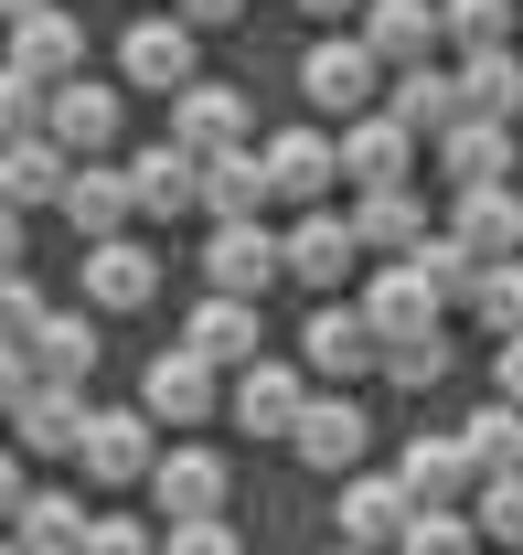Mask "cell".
<instances>
[{
  "label": "cell",
  "instance_id": "48",
  "mask_svg": "<svg viewBox=\"0 0 523 555\" xmlns=\"http://www.w3.org/2000/svg\"><path fill=\"white\" fill-rule=\"evenodd\" d=\"M0 555H33V545H22V534H11V545H0Z\"/></svg>",
  "mask_w": 523,
  "mask_h": 555
},
{
  "label": "cell",
  "instance_id": "28",
  "mask_svg": "<svg viewBox=\"0 0 523 555\" xmlns=\"http://www.w3.org/2000/svg\"><path fill=\"white\" fill-rule=\"evenodd\" d=\"M385 107H395V118H406L417 139H449L459 118H470V96H459V75H438V65H395Z\"/></svg>",
  "mask_w": 523,
  "mask_h": 555
},
{
  "label": "cell",
  "instance_id": "9",
  "mask_svg": "<svg viewBox=\"0 0 523 555\" xmlns=\"http://www.w3.org/2000/svg\"><path fill=\"white\" fill-rule=\"evenodd\" d=\"M86 235V246H107V235H129L139 224V182H129V160H75V182H65V204H54Z\"/></svg>",
  "mask_w": 523,
  "mask_h": 555
},
{
  "label": "cell",
  "instance_id": "26",
  "mask_svg": "<svg viewBox=\"0 0 523 555\" xmlns=\"http://www.w3.org/2000/svg\"><path fill=\"white\" fill-rule=\"evenodd\" d=\"M11 65L54 75V86H65V75H86V22H75L65 0H54V11H22V22H11Z\"/></svg>",
  "mask_w": 523,
  "mask_h": 555
},
{
  "label": "cell",
  "instance_id": "23",
  "mask_svg": "<svg viewBox=\"0 0 523 555\" xmlns=\"http://www.w3.org/2000/svg\"><path fill=\"white\" fill-rule=\"evenodd\" d=\"M171 139L203 150V160H214V150H246V96H235V86H214V75H193V86L171 96Z\"/></svg>",
  "mask_w": 523,
  "mask_h": 555
},
{
  "label": "cell",
  "instance_id": "46",
  "mask_svg": "<svg viewBox=\"0 0 523 555\" xmlns=\"http://www.w3.org/2000/svg\"><path fill=\"white\" fill-rule=\"evenodd\" d=\"M299 11H310V22H353L363 0H299Z\"/></svg>",
  "mask_w": 523,
  "mask_h": 555
},
{
  "label": "cell",
  "instance_id": "31",
  "mask_svg": "<svg viewBox=\"0 0 523 555\" xmlns=\"http://www.w3.org/2000/svg\"><path fill=\"white\" fill-rule=\"evenodd\" d=\"M459 96H470V118H523V54L513 43H470L459 54Z\"/></svg>",
  "mask_w": 523,
  "mask_h": 555
},
{
  "label": "cell",
  "instance_id": "36",
  "mask_svg": "<svg viewBox=\"0 0 523 555\" xmlns=\"http://www.w3.org/2000/svg\"><path fill=\"white\" fill-rule=\"evenodd\" d=\"M0 129H11V139L54 129V75H33V65H0Z\"/></svg>",
  "mask_w": 523,
  "mask_h": 555
},
{
  "label": "cell",
  "instance_id": "37",
  "mask_svg": "<svg viewBox=\"0 0 523 555\" xmlns=\"http://www.w3.org/2000/svg\"><path fill=\"white\" fill-rule=\"evenodd\" d=\"M449 332H417V343H385V385H406V396H428V385H449Z\"/></svg>",
  "mask_w": 523,
  "mask_h": 555
},
{
  "label": "cell",
  "instance_id": "22",
  "mask_svg": "<svg viewBox=\"0 0 523 555\" xmlns=\"http://www.w3.org/2000/svg\"><path fill=\"white\" fill-rule=\"evenodd\" d=\"M267 171H278V204H331L342 139H331V129H278V139H267Z\"/></svg>",
  "mask_w": 523,
  "mask_h": 555
},
{
  "label": "cell",
  "instance_id": "19",
  "mask_svg": "<svg viewBox=\"0 0 523 555\" xmlns=\"http://www.w3.org/2000/svg\"><path fill=\"white\" fill-rule=\"evenodd\" d=\"M449 235L470 246V257H523V193L513 182H459Z\"/></svg>",
  "mask_w": 523,
  "mask_h": 555
},
{
  "label": "cell",
  "instance_id": "6",
  "mask_svg": "<svg viewBox=\"0 0 523 555\" xmlns=\"http://www.w3.org/2000/svg\"><path fill=\"white\" fill-rule=\"evenodd\" d=\"M299 363L331 374V385L385 374V332H374V310H363V299H321V310H310V332H299Z\"/></svg>",
  "mask_w": 523,
  "mask_h": 555
},
{
  "label": "cell",
  "instance_id": "1",
  "mask_svg": "<svg viewBox=\"0 0 523 555\" xmlns=\"http://www.w3.org/2000/svg\"><path fill=\"white\" fill-rule=\"evenodd\" d=\"M385 86H395V65L363 43V33H321V43L299 54V96H310V107H331V118L385 107Z\"/></svg>",
  "mask_w": 523,
  "mask_h": 555
},
{
  "label": "cell",
  "instance_id": "40",
  "mask_svg": "<svg viewBox=\"0 0 523 555\" xmlns=\"http://www.w3.org/2000/svg\"><path fill=\"white\" fill-rule=\"evenodd\" d=\"M513 22H523L513 0H449V43L459 54H470V43H513Z\"/></svg>",
  "mask_w": 523,
  "mask_h": 555
},
{
  "label": "cell",
  "instance_id": "38",
  "mask_svg": "<svg viewBox=\"0 0 523 555\" xmlns=\"http://www.w3.org/2000/svg\"><path fill=\"white\" fill-rule=\"evenodd\" d=\"M33 352H43V374H75V385H86V374H97V321H86V310H54Z\"/></svg>",
  "mask_w": 523,
  "mask_h": 555
},
{
  "label": "cell",
  "instance_id": "14",
  "mask_svg": "<svg viewBox=\"0 0 523 555\" xmlns=\"http://www.w3.org/2000/svg\"><path fill=\"white\" fill-rule=\"evenodd\" d=\"M161 299V257L139 246V235H107V246H86V310H107V321H129Z\"/></svg>",
  "mask_w": 523,
  "mask_h": 555
},
{
  "label": "cell",
  "instance_id": "25",
  "mask_svg": "<svg viewBox=\"0 0 523 555\" xmlns=\"http://www.w3.org/2000/svg\"><path fill=\"white\" fill-rule=\"evenodd\" d=\"M182 343L214 352V363H257V352H267V321H257V299H246V288H214L193 321H182Z\"/></svg>",
  "mask_w": 523,
  "mask_h": 555
},
{
  "label": "cell",
  "instance_id": "27",
  "mask_svg": "<svg viewBox=\"0 0 523 555\" xmlns=\"http://www.w3.org/2000/svg\"><path fill=\"white\" fill-rule=\"evenodd\" d=\"M395 470H406V491H417V502H470V491H481L470 438H428V427L406 438V460H395Z\"/></svg>",
  "mask_w": 523,
  "mask_h": 555
},
{
  "label": "cell",
  "instance_id": "47",
  "mask_svg": "<svg viewBox=\"0 0 523 555\" xmlns=\"http://www.w3.org/2000/svg\"><path fill=\"white\" fill-rule=\"evenodd\" d=\"M0 11H11V22H22V11H54V0H0Z\"/></svg>",
  "mask_w": 523,
  "mask_h": 555
},
{
  "label": "cell",
  "instance_id": "7",
  "mask_svg": "<svg viewBox=\"0 0 523 555\" xmlns=\"http://www.w3.org/2000/svg\"><path fill=\"white\" fill-rule=\"evenodd\" d=\"M406 524H417V491L406 470H342V513H331V534L342 545H406Z\"/></svg>",
  "mask_w": 523,
  "mask_h": 555
},
{
  "label": "cell",
  "instance_id": "16",
  "mask_svg": "<svg viewBox=\"0 0 523 555\" xmlns=\"http://www.w3.org/2000/svg\"><path fill=\"white\" fill-rule=\"evenodd\" d=\"M129 182H139V214L150 224H182V214H203V150L150 139V150H129Z\"/></svg>",
  "mask_w": 523,
  "mask_h": 555
},
{
  "label": "cell",
  "instance_id": "20",
  "mask_svg": "<svg viewBox=\"0 0 523 555\" xmlns=\"http://www.w3.org/2000/svg\"><path fill=\"white\" fill-rule=\"evenodd\" d=\"M363 43L385 65H428L449 43V0H363Z\"/></svg>",
  "mask_w": 523,
  "mask_h": 555
},
{
  "label": "cell",
  "instance_id": "10",
  "mask_svg": "<svg viewBox=\"0 0 523 555\" xmlns=\"http://www.w3.org/2000/svg\"><path fill=\"white\" fill-rule=\"evenodd\" d=\"M363 257H374V246H363V224H353V214L299 204V224H289V278H310V288H342Z\"/></svg>",
  "mask_w": 523,
  "mask_h": 555
},
{
  "label": "cell",
  "instance_id": "29",
  "mask_svg": "<svg viewBox=\"0 0 523 555\" xmlns=\"http://www.w3.org/2000/svg\"><path fill=\"white\" fill-rule=\"evenodd\" d=\"M438 171L459 182H513V118H459L449 139H438Z\"/></svg>",
  "mask_w": 523,
  "mask_h": 555
},
{
  "label": "cell",
  "instance_id": "17",
  "mask_svg": "<svg viewBox=\"0 0 523 555\" xmlns=\"http://www.w3.org/2000/svg\"><path fill=\"white\" fill-rule=\"evenodd\" d=\"M86 416H97V406H86V385H75V374H43V385L11 406V427H22L33 460H75V449H86Z\"/></svg>",
  "mask_w": 523,
  "mask_h": 555
},
{
  "label": "cell",
  "instance_id": "21",
  "mask_svg": "<svg viewBox=\"0 0 523 555\" xmlns=\"http://www.w3.org/2000/svg\"><path fill=\"white\" fill-rule=\"evenodd\" d=\"M65 182H75V150H65L54 129H33V139H11V150H0V204L43 214V204H65Z\"/></svg>",
  "mask_w": 523,
  "mask_h": 555
},
{
  "label": "cell",
  "instance_id": "30",
  "mask_svg": "<svg viewBox=\"0 0 523 555\" xmlns=\"http://www.w3.org/2000/svg\"><path fill=\"white\" fill-rule=\"evenodd\" d=\"M353 224H363L374 257H417V246H428V204H417V182H374V193L353 204Z\"/></svg>",
  "mask_w": 523,
  "mask_h": 555
},
{
  "label": "cell",
  "instance_id": "34",
  "mask_svg": "<svg viewBox=\"0 0 523 555\" xmlns=\"http://www.w3.org/2000/svg\"><path fill=\"white\" fill-rule=\"evenodd\" d=\"M470 310H481V332H492V343H502V332H523V257H481Z\"/></svg>",
  "mask_w": 523,
  "mask_h": 555
},
{
  "label": "cell",
  "instance_id": "33",
  "mask_svg": "<svg viewBox=\"0 0 523 555\" xmlns=\"http://www.w3.org/2000/svg\"><path fill=\"white\" fill-rule=\"evenodd\" d=\"M481 513H459V502H417V524H406V545L395 555H481Z\"/></svg>",
  "mask_w": 523,
  "mask_h": 555
},
{
  "label": "cell",
  "instance_id": "24",
  "mask_svg": "<svg viewBox=\"0 0 523 555\" xmlns=\"http://www.w3.org/2000/svg\"><path fill=\"white\" fill-rule=\"evenodd\" d=\"M267 204H278V171H267V150H257V139L203 160V214H214V224H235V214H267Z\"/></svg>",
  "mask_w": 523,
  "mask_h": 555
},
{
  "label": "cell",
  "instance_id": "39",
  "mask_svg": "<svg viewBox=\"0 0 523 555\" xmlns=\"http://www.w3.org/2000/svg\"><path fill=\"white\" fill-rule=\"evenodd\" d=\"M470 513H481V534H492V545H513V555H523V470H481Z\"/></svg>",
  "mask_w": 523,
  "mask_h": 555
},
{
  "label": "cell",
  "instance_id": "11",
  "mask_svg": "<svg viewBox=\"0 0 523 555\" xmlns=\"http://www.w3.org/2000/svg\"><path fill=\"white\" fill-rule=\"evenodd\" d=\"M363 310H374V332H385V343H417V332H438L449 288L417 268V257H385V278H363Z\"/></svg>",
  "mask_w": 523,
  "mask_h": 555
},
{
  "label": "cell",
  "instance_id": "3",
  "mask_svg": "<svg viewBox=\"0 0 523 555\" xmlns=\"http://www.w3.org/2000/svg\"><path fill=\"white\" fill-rule=\"evenodd\" d=\"M139 406L161 416V427H203V416L225 406V363L193 343H171V352H150L139 363Z\"/></svg>",
  "mask_w": 523,
  "mask_h": 555
},
{
  "label": "cell",
  "instance_id": "35",
  "mask_svg": "<svg viewBox=\"0 0 523 555\" xmlns=\"http://www.w3.org/2000/svg\"><path fill=\"white\" fill-rule=\"evenodd\" d=\"M459 438H470V460H481V470H523V406H513V396H492Z\"/></svg>",
  "mask_w": 523,
  "mask_h": 555
},
{
  "label": "cell",
  "instance_id": "42",
  "mask_svg": "<svg viewBox=\"0 0 523 555\" xmlns=\"http://www.w3.org/2000/svg\"><path fill=\"white\" fill-rule=\"evenodd\" d=\"M86 555H161V524H139V513H97V524H86Z\"/></svg>",
  "mask_w": 523,
  "mask_h": 555
},
{
  "label": "cell",
  "instance_id": "18",
  "mask_svg": "<svg viewBox=\"0 0 523 555\" xmlns=\"http://www.w3.org/2000/svg\"><path fill=\"white\" fill-rule=\"evenodd\" d=\"M363 449H374V427H363V406L331 385V396H310V416H299V438H289V460H310V470H363Z\"/></svg>",
  "mask_w": 523,
  "mask_h": 555
},
{
  "label": "cell",
  "instance_id": "44",
  "mask_svg": "<svg viewBox=\"0 0 523 555\" xmlns=\"http://www.w3.org/2000/svg\"><path fill=\"white\" fill-rule=\"evenodd\" d=\"M492 396H513V406H523V332H502V352H492Z\"/></svg>",
  "mask_w": 523,
  "mask_h": 555
},
{
  "label": "cell",
  "instance_id": "41",
  "mask_svg": "<svg viewBox=\"0 0 523 555\" xmlns=\"http://www.w3.org/2000/svg\"><path fill=\"white\" fill-rule=\"evenodd\" d=\"M161 555H246V534L225 513H193V524H161Z\"/></svg>",
  "mask_w": 523,
  "mask_h": 555
},
{
  "label": "cell",
  "instance_id": "12",
  "mask_svg": "<svg viewBox=\"0 0 523 555\" xmlns=\"http://www.w3.org/2000/svg\"><path fill=\"white\" fill-rule=\"evenodd\" d=\"M118 129H129V96H118L107 75H65V86H54V139H65L75 160H107Z\"/></svg>",
  "mask_w": 523,
  "mask_h": 555
},
{
  "label": "cell",
  "instance_id": "43",
  "mask_svg": "<svg viewBox=\"0 0 523 555\" xmlns=\"http://www.w3.org/2000/svg\"><path fill=\"white\" fill-rule=\"evenodd\" d=\"M43 321H54V310H43V288L11 268V278H0V332H11V343H43Z\"/></svg>",
  "mask_w": 523,
  "mask_h": 555
},
{
  "label": "cell",
  "instance_id": "2",
  "mask_svg": "<svg viewBox=\"0 0 523 555\" xmlns=\"http://www.w3.org/2000/svg\"><path fill=\"white\" fill-rule=\"evenodd\" d=\"M75 470L97 491H150V470H161V416L150 406H97L86 416V449H75Z\"/></svg>",
  "mask_w": 523,
  "mask_h": 555
},
{
  "label": "cell",
  "instance_id": "15",
  "mask_svg": "<svg viewBox=\"0 0 523 555\" xmlns=\"http://www.w3.org/2000/svg\"><path fill=\"white\" fill-rule=\"evenodd\" d=\"M225 491H235V460H225V449H161V470H150V502H161V524L225 513Z\"/></svg>",
  "mask_w": 523,
  "mask_h": 555
},
{
  "label": "cell",
  "instance_id": "32",
  "mask_svg": "<svg viewBox=\"0 0 523 555\" xmlns=\"http://www.w3.org/2000/svg\"><path fill=\"white\" fill-rule=\"evenodd\" d=\"M86 524H97V513H86L75 491H33V502L11 513V534H22L33 555H86Z\"/></svg>",
  "mask_w": 523,
  "mask_h": 555
},
{
  "label": "cell",
  "instance_id": "5",
  "mask_svg": "<svg viewBox=\"0 0 523 555\" xmlns=\"http://www.w3.org/2000/svg\"><path fill=\"white\" fill-rule=\"evenodd\" d=\"M193 43H203V22H182V11H150V22H129L118 33V75H129L139 96H182L193 86Z\"/></svg>",
  "mask_w": 523,
  "mask_h": 555
},
{
  "label": "cell",
  "instance_id": "8",
  "mask_svg": "<svg viewBox=\"0 0 523 555\" xmlns=\"http://www.w3.org/2000/svg\"><path fill=\"white\" fill-rule=\"evenodd\" d=\"M342 182H353V193H374V182H417V129H406L395 107L342 118Z\"/></svg>",
  "mask_w": 523,
  "mask_h": 555
},
{
  "label": "cell",
  "instance_id": "49",
  "mask_svg": "<svg viewBox=\"0 0 523 555\" xmlns=\"http://www.w3.org/2000/svg\"><path fill=\"white\" fill-rule=\"evenodd\" d=\"M331 555H374V545H331Z\"/></svg>",
  "mask_w": 523,
  "mask_h": 555
},
{
  "label": "cell",
  "instance_id": "45",
  "mask_svg": "<svg viewBox=\"0 0 523 555\" xmlns=\"http://www.w3.org/2000/svg\"><path fill=\"white\" fill-rule=\"evenodd\" d=\"M182 22H203V33H225V22H246V0H171Z\"/></svg>",
  "mask_w": 523,
  "mask_h": 555
},
{
  "label": "cell",
  "instance_id": "13",
  "mask_svg": "<svg viewBox=\"0 0 523 555\" xmlns=\"http://www.w3.org/2000/svg\"><path fill=\"white\" fill-rule=\"evenodd\" d=\"M203 278L257 299L267 278H289V235H267L257 214H235V224H214V235H203Z\"/></svg>",
  "mask_w": 523,
  "mask_h": 555
},
{
  "label": "cell",
  "instance_id": "4",
  "mask_svg": "<svg viewBox=\"0 0 523 555\" xmlns=\"http://www.w3.org/2000/svg\"><path fill=\"white\" fill-rule=\"evenodd\" d=\"M225 406H235V427H246L257 449H289V438H299V416H310V374L257 352V363H235V396H225Z\"/></svg>",
  "mask_w": 523,
  "mask_h": 555
}]
</instances>
